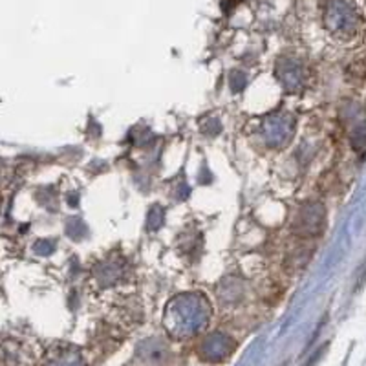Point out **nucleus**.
I'll use <instances>...</instances> for the list:
<instances>
[{
	"label": "nucleus",
	"mask_w": 366,
	"mask_h": 366,
	"mask_svg": "<svg viewBox=\"0 0 366 366\" xmlns=\"http://www.w3.org/2000/svg\"><path fill=\"white\" fill-rule=\"evenodd\" d=\"M324 222V211L321 205H306L304 209L300 211L299 222L295 224V231L304 237H314V234L323 231Z\"/></svg>",
	"instance_id": "f257e3e1"
}]
</instances>
